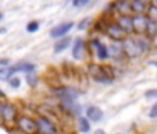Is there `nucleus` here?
I'll use <instances>...</instances> for the list:
<instances>
[{
	"instance_id": "nucleus-22",
	"label": "nucleus",
	"mask_w": 157,
	"mask_h": 134,
	"mask_svg": "<svg viewBox=\"0 0 157 134\" xmlns=\"http://www.w3.org/2000/svg\"><path fill=\"white\" fill-rule=\"evenodd\" d=\"M13 74H14L13 67H9V66L3 67V66H0V80H9Z\"/></svg>"
},
{
	"instance_id": "nucleus-3",
	"label": "nucleus",
	"mask_w": 157,
	"mask_h": 134,
	"mask_svg": "<svg viewBox=\"0 0 157 134\" xmlns=\"http://www.w3.org/2000/svg\"><path fill=\"white\" fill-rule=\"evenodd\" d=\"M103 32L106 34L110 39H113V41H116V42H122L128 36V34L117 24L116 20H110L106 24V27H104Z\"/></svg>"
},
{
	"instance_id": "nucleus-26",
	"label": "nucleus",
	"mask_w": 157,
	"mask_h": 134,
	"mask_svg": "<svg viewBox=\"0 0 157 134\" xmlns=\"http://www.w3.org/2000/svg\"><path fill=\"white\" fill-rule=\"evenodd\" d=\"M90 0H72V6L77 9H82V7L88 6Z\"/></svg>"
},
{
	"instance_id": "nucleus-6",
	"label": "nucleus",
	"mask_w": 157,
	"mask_h": 134,
	"mask_svg": "<svg viewBox=\"0 0 157 134\" xmlns=\"http://www.w3.org/2000/svg\"><path fill=\"white\" fill-rule=\"evenodd\" d=\"M17 127L20 128L24 134H35L38 131V124L36 120H33L29 116H21L17 119Z\"/></svg>"
},
{
	"instance_id": "nucleus-14",
	"label": "nucleus",
	"mask_w": 157,
	"mask_h": 134,
	"mask_svg": "<svg viewBox=\"0 0 157 134\" xmlns=\"http://www.w3.org/2000/svg\"><path fill=\"white\" fill-rule=\"evenodd\" d=\"M109 53H110V57L113 60H116V62H120L124 57H127L125 56L124 48H122V43H113L109 48Z\"/></svg>"
},
{
	"instance_id": "nucleus-32",
	"label": "nucleus",
	"mask_w": 157,
	"mask_h": 134,
	"mask_svg": "<svg viewBox=\"0 0 157 134\" xmlns=\"http://www.w3.org/2000/svg\"><path fill=\"white\" fill-rule=\"evenodd\" d=\"M93 134H106V131H104V130H96Z\"/></svg>"
},
{
	"instance_id": "nucleus-23",
	"label": "nucleus",
	"mask_w": 157,
	"mask_h": 134,
	"mask_svg": "<svg viewBox=\"0 0 157 134\" xmlns=\"http://www.w3.org/2000/svg\"><path fill=\"white\" fill-rule=\"evenodd\" d=\"M146 15H147L150 20H157V6L149 4L147 11H146Z\"/></svg>"
},
{
	"instance_id": "nucleus-5",
	"label": "nucleus",
	"mask_w": 157,
	"mask_h": 134,
	"mask_svg": "<svg viewBox=\"0 0 157 134\" xmlns=\"http://www.w3.org/2000/svg\"><path fill=\"white\" fill-rule=\"evenodd\" d=\"M36 124H38V131L42 134H59V128L54 122L43 115L36 119Z\"/></svg>"
},
{
	"instance_id": "nucleus-21",
	"label": "nucleus",
	"mask_w": 157,
	"mask_h": 134,
	"mask_svg": "<svg viewBox=\"0 0 157 134\" xmlns=\"http://www.w3.org/2000/svg\"><path fill=\"white\" fill-rule=\"evenodd\" d=\"M78 130L81 133H89L90 130V123H89L88 117H79L78 119Z\"/></svg>"
},
{
	"instance_id": "nucleus-11",
	"label": "nucleus",
	"mask_w": 157,
	"mask_h": 134,
	"mask_svg": "<svg viewBox=\"0 0 157 134\" xmlns=\"http://www.w3.org/2000/svg\"><path fill=\"white\" fill-rule=\"evenodd\" d=\"M86 56V42L82 38H77L72 46V57L75 60H83Z\"/></svg>"
},
{
	"instance_id": "nucleus-27",
	"label": "nucleus",
	"mask_w": 157,
	"mask_h": 134,
	"mask_svg": "<svg viewBox=\"0 0 157 134\" xmlns=\"http://www.w3.org/2000/svg\"><path fill=\"white\" fill-rule=\"evenodd\" d=\"M25 80H27V83H28V85L29 87H35L36 84H38V77H36V75L29 74V73L27 74V78H25Z\"/></svg>"
},
{
	"instance_id": "nucleus-7",
	"label": "nucleus",
	"mask_w": 157,
	"mask_h": 134,
	"mask_svg": "<svg viewBox=\"0 0 157 134\" xmlns=\"http://www.w3.org/2000/svg\"><path fill=\"white\" fill-rule=\"evenodd\" d=\"M147 21H149V17L146 14H133L132 15L133 34H135V35L145 34L146 27H147Z\"/></svg>"
},
{
	"instance_id": "nucleus-18",
	"label": "nucleus",
	"mask_w": 157,
	"mask_h": 134,
	"mask_svg": "<svg viewBox=\"0 0 157 134\" xmlns=\"http://www.w3.org/2000/svg\"><path fill=\"white\" fill-rule=\"evenodd\" d=\"M70 45H71V38L70 36L60 38V41H57L56 45H54V53H61L63 51H65V49L68 48Z\"/></svg>"
},
{
	"instance_id": "nucleus-29",
	"label": "nucleus",
	"mask_w": 157,
	"mask_h": 134,
	"mask_svg": "<svg viewBox=\"0 0 157 134\" xmlns=\"http://www.w3.org/2000/svg\"><path fill=\"white\" fill-rule=\"evenodd\" d=\"M145 96L147 99H157V89H149L145 94Z\"/></svg>"
},
{
	"instance_id": "nucleus-24",
	"label": "nucleus",
	"mask_w": 157,
	"mask_h": 134,
	"mask_svg": "<svg viewBox=\"0 0 157 134\" xmlns=\"http://www.w3.org/2000/svg\"><path fill=\"white\" fill-rule=\"evenodd\" d=\"M89 25H90V18L86 17V18H82V20L78 22L77 28L79 31H85V30H88V28H89Z\"/></svg>"
},
{
	"instance_id": "nucleus-17",
	"label": "nucleus",
	"mask_w": 157,
	"mask_h": 134,
	"mask_svg": "<svg viewBox=\"0 0 157 134\" xmlns=\"http://www.w3.org/2000/svg\"><path fill=\"white\" fill-rule=\"evenodd\" d=\"M136 36V41L138 43H139L140 49H142L143 53H147L149 51H150L151 48V43H150V38H149L147 35H145V34H140V35H135Z\"/></svg>"
},
{
	"instance_id": "nucleus-8",
	"label": "nucleus",
	"mask_w": 157,
	"mask_h": 134,
	"mask_svg": "<svg viewBox=\"0 0 157 134\" xmlns=\"http://www.w3.org/2000/svg\"><path fill=\"white\" fill-rule=\"evenodd\" d=\"M89 45H90V46H92V49L95 51L96 57H98L99 60H106V59H109V57H110L109 48H107L103 42L99 41V39H92V41L89 42Z\"/></svg>"
},
{
	"instance_id": "nucleus-1",
	"label": "nucleus",
	"mask_w": 157,
	"mask_h": 134,
	"mask_svg": "<svg viewBox=\"0 0 157 134\" xmlns=\"http://www.w3.org/2000/svg\"><path fill=\"white\" fill-rule=\"evenodd\" d=\"M88 74L95 81L103 84H110L114 78V73L110 66H100L95 64V63L88 64Z\"/></svg>"
},
{
	"instance_id": "nucleus-35",
	"label": "nucleus",
	"mask_w": 157,
	"mask_h": 134,
	"mask_svg": "<svg viewBox=\"0 0 157 134\" xmlns=\"http://www.w3.org/2000/svg\"><path fill=\"white\" fill-rule=\"evenodd\" d=\"M4 96H6V95H4V92H2V91H0V98H4Z\"/></svg>"
},
{
	"instance_id": "nucleus-31",
	"label": "nucleus",
	"mask_w": 157,
	"mask_h": 134,
	"mask_svg": "<svg viewBox=\"0 0 157 134\" xmlns=\"http://www.w3.org/2000/svg\"><path fill=\"white\" fill-rule=\"evenodd\" d=\"M10 60L9 59H0V66H3V67H6V66H9Z\"/></svg>"
},
{
	"instance_id": "nucleus-34",
	"label": "nucleus",
	"mask_w": 157,
	"mask_h": 134,
	"mask_svg": "<svg viewBox=\"0 0 157 134\" xmlns=\"http://www.w3.org/2000/svg\"><path fill=\"white\" fill-rule=\"evenodd\" d=\"M6 32V28H0V34H4Z\"/></svg>"
},
{
	"instance_id": "nucleus-13",
	"label": "nucleus",
	"mask_w": 157,
	"mask_h": 134,
	"mask_svg": "<svg viewBox=\"0 0 157 134\" xmlns=\"http://www.w3.org/2000/svg\"><path fill=\"white\" fill-rule=\"evenodd\" d=\"M53 94L59 96L60 99H75L79 95V92L75 88H65V87L64 88H54Z\"/></svg>"
},
{
	"instance_id": "nucleus-15",
	"label": "nucleus",
	"mask_w": 157,
	"mask_h": 134,
	"mask_svg": "<svg viewBox=\"0 0 157 134\" xmlns=\"http://www.w3.org/2000/svg\"><path fill=\"white\" fill-rule=\"evenodd\" d=\"M85 113H86V117L93 123L100 122V120L103 119V112H101V109L98 106H88Z\"/></svg>"
},
{
	"instance_id": "nucleus-28",
	"label": "nucleus",
	"mask_w": 157,
	"mask_h": 134,
	"mask_svg": "<svg viewBox=\"0 0 157 134\" xmlns=\"http://www.w3.org/2000/svg\"><path fill=\"white\" fill-rule=\"evenodd\" d=\"M9 84L13 87V88H18V87L21 85V80L18 77H14V75H11V77L9 78Z\"/></svg>"
},
{
	"instance_id": "nucleus-19",
	"label": "nucleus",
	"mask_w": 157,
	"mask_h": 134,
	"mask_svg": "<svg viewBox=\"0 0 157 134\" xmlns=\"http://www.w3.org/2000/svg\"><path fill=\"white\" fill-rule=\"evenodd\" d=\"M145 35H147L150 39L157 38V20H150V18H149Z\"/></svg>"
},
{
	"instance_id": "nucleus-10",
	"label": "nucleus",
	"mask_w": 157,
	"mask_h": 134,
	"mask_svg": "<svg viewBox=\"0 0 157 134\" xmlns=\"http://www.w3.org/2000/svg\"><path fill=\"white\" fill-rule=\"evenodd\" d=\"M116 22L128 34H133V22H132V15H127V14H118L116 18Z\"/></svg>"
},
{
	"instance_id": "nucleus-36",
	"label": "nucleus",
	"mask_w": 157,
	"mask_h": 134,
	"mask_svg": "<svg viewBox=\"0 0 157 134\" xmlns=\"http://www.w3.org/2000/svg\"><path fill=\"white\" fill-rule=\"evenodd\" d=\"M2 18H3V14H2V13H0V20H2Z\"/></svg>"
},
{
	"instance_id": "nucleus-9",
	"label": "nucleus",
	"mask_w": 157,
	"mask_h": 134,
	"mask_svg": "<svg viewBox=\"0 0 157 134\" xmlns=\"http://www.w3.org/2000/svg\"><path fill=\"white\" fill-rule=\"evenodd\" d=\"M72 28H74V22H71V21L61 22V24L56 25L54 28H52L50 36L52 38H63V36H67V34H68Z\"/></svg>"
},
{
	"instance_id": "nucleus-30",
	"label": "nucleus",
	"mask_w": 157,
	"mask_h": 134,
	"mask_svg": "<svg viewBox=\"0 0 157 134\" xmlns=\"http://www.w3.org/2000/svg\"><path fill=\"white\" fill-rule=\"evenodd\" d=\"M149 116H150L151 119H154V117H157V104H154L153 106H151L150 112H149Z\"/></svg>"
},
{
	"instance_id": "nucleus-20",
	"label": "nucleus",
	"mask_w": 157,
	"mask_h": 134,
	"mask_svg": "<svg viewBox=\"0 0 157 134\" xmlns=\"http://www.w3.org/2000/svg\"><path fill=\"white\" fill-rule=\"evenodd\" d=\"M14 73H18V71H22V73H33L35 71V66L31 64V63H20V64L14 66L13 67Z\"/></svg>"
},
{
	"instance_id": "nucleus-38",
	"label": "nucleus",
	"mask_w": 157,
	"mask_h": 134,
	"mask_svg": "<svg viewBox=\"0 0 157 134\" xmlns=\"http://www.w3.org/2000/svg\"><path fill=\"white\" fill-rule=\"evenodd\" d=\"M35 134H42V133H39V131H36V133Z\"/></svg>"
},
{
	"instance_id": "nucleus-4",
	"label": "nucleus",
	"mask_w": 157,
	"mask_h": 134,
	"mask_svg": "<svg viewBox=\"0 0 157 134\" xmlns=\"http://www.w3.org/2000/svg\"><path fill=\"white\" fill-rule=\"evenodd\" d=\"M0 117L6 124H14L18 119V110L11 104H0Z\"/></svg>"
},
{
	"instance_id": "nucleus-16",
	"label": "nucleus",
	"mask_w": 157,
	"mask_h": 134,
	"mask_svg": "<svg viewBox=\"0 0 157 134\" xmlns=\"http://www.w3.org/2000/svg\"><path fill=\"white\" fill-rule=\"evenodd\" d=\"M129 2H131V9H132L133 14H146L149 7V4L146 2H143V0H129Z\"/></svg>"
},
{
	"instance_id": "nucleus-25",
	"label": "nucleus",
	"mask_w": 157,
	"mask_h": 134,
	"mask_svg": "<svg viewBox=\"0 0 157 134\" xmlns=\"http://www.w3.org/2000/svg\"><path fill=\"white\" fill-rule=\"evenodd\" d=\"M38 30H39V22H38V21H31V22H28V24H27V31L29 34L36 32Z\"/></svg>"
},
{
	"instance_id": "nucleus-2",
	"label": "nucleus",
	"mask_w": 157,
	"mask_h": 134,
	"mask_svg": "<svg viewBox=\"0 0 157 134\" xmlns=\"http://www.w3.org/2000/svg\"><path fill=\"white\" fill-rule=\"evenodd\" d=\"M122 48H124L125 56L129 57V59H138L140 55H143L142 49H140L139 43L136 41V36H129L122 41Z\"/></svg>"
},
{
	"instance_id": "nucleus-37",
	"label": "nucleus",
	"mask_w": 157,
	"mask_h": 134,
	"mask_svg": "<svg viewBox=\"0 0 157 134\" xmlns=\"http://www.w3.org/2000/svg\"><path fill=\"white\" fill-rule=\"evenodd\" d=\"M143 2H146V3H149V0H143Z\"/></svg>"
},
{
	"instance_id": "nucleus-12",
	"label": "nucleus",
	"mask_w": 157,
	"mask_h": 134,
	"mask_svg": "<svg viewBox=\"0 0 157 134\" xmlns=\"http://www.w3.org/2000/svg\"><path fill=\"white\" fill-rule=\"evenodd\" d=\"M113 7H114V13H117V14H127V15L133 14L129 0H114Z\"/></svg>"
},
{
	"instance_id": "nucleus-33",
	"label": "nucleus",
	"mask_w": 157,
	"mask_h": 134,
	"mask_svg": "<svg viewBox=\"0 0 157 134\" xmlns=\"http://www.w3.org/2000/svg\"><path fill=\"white\" fill-rule=\"evenodd\" d=\"M149 3L153 4V6H157V0H149Z\"/></svg>"
}]
</instances>
